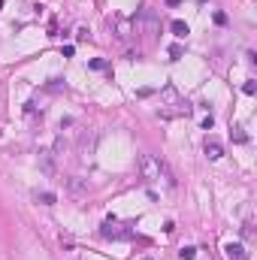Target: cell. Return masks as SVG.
Here are the masks:
<instances>
[{"instance_id": "7", "label": "cell", "mask_w": 257, "mask_h": 260, "mask_svg": "<svg viewBox=\"0 0 257 260\" xmlns=\"http://www.w3.org/2000/svg\"><path fill=\"white\" fill-rule=\"evenodd\" d=\"M37 200H40L43 206H55V194H52V191H43V194H37Z\"/></svg>"}, {"instance_id": "2", "label": "cell", "mask_w": 257, "mask_h": 260, "mask_svg": "<svg viewBox=\"0 0 257 260\" xmlns=\"http://www.w3.org/2000/svg\"><path fill=\"white\" fill-rule=\"evenodd\" d=\"M160 167H164V160H154L151 154H142L139 157V170H142L145 179H160Z\"/></svg>"}, {"instance_id": "9", "label": "cell", "mask_w": 257, "mask_h": 260, "mask_svg": "<svg viewBox=\"0 0 257 260\" xmlns=\"http://www.w3.org/2000/svg\"><path fill=\"white\" fill-rule=\"evenodd\" d=\"M179 3H182V0H167V6H179Z\"/></svg>"}, {"instance_id": "6", "label": "cell", "mask_w": 257, "mask_h": 260, "mask_svg": "<svg viewBox=\"0 0 257 260\" xmlns=\"http://www.w3.org/2000/svg\"><path fill=\"white\" fill-rule=\"evenodd\" d=\"M170 27H173V34H176V37H188V24H185V21H173Z\"/></svg>"}, {"instance_id": "1", "label": "cell", "mask_w": 257, "mask_h": 260, "mask_svg": "<svg viewBox=\"0 0 257 260\" xmlns=\"http://www.w3.org/2000/svg\"><path fill=\"white\" fill-rule=\"evenodd\" d=\"M133 30H136V34H145V37H154V34H160V21H157L154 9L142 6V9L136 12V18H133Z\"/></svg>"}, {"instance_id": "5", "label": "cell", "mask_w": 257, "mask_h": 260, "mask_svg": "<svg viewBox=\"0 0 257 260\" xmlns=\"http://www.w3.org/2000/svg\"><path fill=\"white\" fill-rule=\"evenodd\" d=\"M224 251H227V257L230 260H245V248H242V245H233V242H230Z\"/></svg>"}, {"instance_id": "4", "label": "cell", "mask_w": 257, "mask_h": 260, "mask_svg": "<svg viewBox=\"0 0 257 260\" xmlns=\"http://www.w3.org/2000/svg\"><path fill=\"white\" fill-rule=\"evenodd\" d=\"M206 154H209L212 160H218V157L224 154V148H221V142H215V139H209V142H206Z\"/></svg>"}, {"instance_id": "3", "label": "cell", "mask_w": 257, "mask_h": 260, "mask_svg": "<svg viewBox=\"0 0 257 260\" xmlns=\"http://www.w3.org/2000/svg\"><path fill=\"white\" fill-rule=\"evenodd\" d=\"M103 236H106V239H130L127 230H118V224H112V221L103 224Z\"/></svg>"}, {"instance_id": "8", "label": "cell", "mask_w": 257, "mask_h": 260, "mask_svg": "<svg viewBox=\"0 0 257 260\" xmlns=\"http://www.w3.org/2000/svg\"><path fill=\"white\" fill-rule=\"evenodd\" d=\"M194 254H197V248H191V245L179 251V257H182V260H194Z\"/></svg>"}]
</instances>
